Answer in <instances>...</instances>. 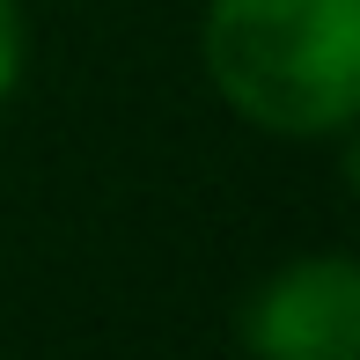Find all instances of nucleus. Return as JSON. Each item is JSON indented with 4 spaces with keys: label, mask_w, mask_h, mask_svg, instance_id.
I'll return each mask as SVG.
<instances>
[{
    "label": "nucleus",
    "mask_w": 360,
    "mask_h": 360,
    "mask_svg": "<svg viewBox=\"0 0 360 360\" xmlns=\"http://www.w3.org/2000/svg\"><path fill=\"white\" fill-rule=\"evenodd\" d=\"M250 360H360V272L346 250L287 257L236 309Z\"/></svg>",
    "instance_id": "f03ea898"
},
{
    "label": "nucleus",
    "mask_w": 360,
    "mask_h": 360,
    "mask_svg": "<svg viewBox=\"0 0 360 360\" xmlns=\"http://www.w3.org/2000/svg\"><path fill=\"white\" fill-rule=\"evenodd\" d=\"M22 59H30V30H22V0H0V103L22 89Z\"/></svg>",
    "instance_id": "7ed1b4c3"
},
{
    "label": "nucleus",
    "mask_w": 360,
    "mask_h": 360,
    "mask_svg": "<svg viewBox=\"0 0 360 360\" xmlns=\"http://www.w3.org/2000/svg\"><path fill=\"white\" fill-rule=\"evenodd\" d=\"M199 52L257 133L323 140L360 110V0H206Z\"/></svg>",
    "instance_id": "f257e3e1"
}]
</instances>
